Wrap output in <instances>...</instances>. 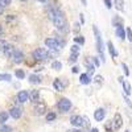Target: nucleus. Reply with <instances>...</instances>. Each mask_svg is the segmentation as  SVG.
Masks as SVG:
<instances>
[{"mask_svg": "<svg viewBox=\"0 0 132 132\" xmlns=\"http://www.w3.org/2000/svg\"><path fill=\"white\" fill-rule=\"evenodd\" d=\"M53 11H54V19H53V24L58 30H62V32H68L69 28H68V23L62 15V12L60 11V8L57 7H52Z\"/></svg>", "mask_w": 132, "mask_h": 132, "instance_id": "obj_1", "label": "nucleus"}, {"mask_svg": "<svg viewBox=\"0 0 132 132\" xmlns=\"http://www.w3.org/2000/svg\"><path fill=\"white\" fill-rule=\"evenodd\" d=\"M93 30H94V35H95V38H96V49H98L99 54H101V58H102V61L104 62L103 44H102V36H101V32H99V29L96 28V25H94V27H93Z\"/></svg>", "mask_w": 132, "mask_h": 132, "instance_id": "obj_2", "label": "nucleus"}, {"mask_svg": "<svg viewBox=\"0 0 132 132\" xmlns=\"http://www.w3.org/2000/svg\"><path fill=\"white\" fill-rule=\"evenodd\" d=\"M45 45H46L50 50H58V49H61V48H60V45H61L60 40L53 38V37H49V38L45 40Z\"/></svg>", "mask_w": 132, "mask_h": 132, "instance_id": "obj_3", "label": "nucleus"}, {"mask_svg": "<svg viewBox=\"0 0 132 132\" xmlns=\"http://www.w3.org/2000/svg\"><path fill=\"white\" fill-rule=\"evenodd\" d=\"M33 58L44 61V60L49 58V53H48L45 49H40V48H38V49H36L35 52H33Z\"/></svg>", "mask_w": 132, "mask_h": 132, "instance_id": "obj_4", "label": "nucleus"}, {"mask_svg": "<svg viewBox=\"0 0 132 132\" xmlns=\"http://www.w3.org/2000/svg\"><path fill=\"white\" fill-rule=\"evenodd\" d=\"M11 58H12V61L15 63H21L24 61V54H23V52H21L20 49H15L13 53H12V56H11Z\"/></svg>", "mask_w": 132, "mask_h": 132, "instance_id": "obj_5", "label": "nucleus"}, {"mask_svg": "<svg viewBox=\"0 0 132 132\" xmlns=\"http://www.w3.org/2000/svg\"><path fill=\"white\" fill-rule=\"evenodd\" d=\"M57 106H58V108L61 110V111L66 112V111H69V110H70V107H71V102L69 101V99L63 98V99H60V102H58Z\"/></svg>", "mask_w": 132, "mask_h": 132, "instance_id": "obj_6", "label": "nucleus"}, {"mask_svg": "<svg viewBox=\"0 0 132 132\" xmlns=\"http://www.w3.org/2000/svg\"><path fill=\"white\" fill-rule=\"evenodd\" d=\"M35 111H36V114L37 115H44L46 112V104L44 103V102H36V104H35Z\"/></svg>", "mask_w": 132, "mask_h": 132, "instance_id": "obj_7", "label": "nucleus"}, {"mask_svg": "<svg viewBox=\"0 0 132 132\" xmlns=\"http://www.w3.org/2000/svg\"><path fill=\"white\" fill-rule=\"evenodd\" d=\"M70 123H71L73 126H75V127H82V126L85 124L83 118L79 116V115H73V116L70 118Z\"/></svg>", "mask_w": 132, "mask_h": 132, "instance_id": "obj_8", "label": "nucleus"}, {"mask_svg": "<svg viewBox=\"0 0 132 132\" xmlns=\"http://www.w3.org/2000/svg\"><path fill=\"white\" fill-rule=\"evenodd\" d=\"M28 99H29V93L25 91V90L20 91V93L17 94V102H19V103H25Z\"/></svg>", "mask_w": 132, "mask_h": 132, "instance_id": "obj_9", "label": "nucleus"}, {"mask_svg": "<svg viewBox=\"0 0 132 132\" xmlns=\"http://www.w3.org/2000/svg\"><path fill=\"white\" fill-rule=\"evenodd\" d=\"M68 85V82L66 81H62V79H56L54 81V83H53V86H54V89H56L57 91H62L63 89H65V86Z\"/></svg>", "mask_w": 132, "mask_h": 132, "instance_id": "obj_10", "label": "nucleus"}, {"mask_svg": "<svg viewBox=\"0 0 132 132\" xmlns=\"http://www.w3.org/2000/svg\"><path fill=\"white\" fill-rule=\"evenodd\" d=\"M112 123H114V128H115V129H119L120 127L123 126L122 115H120V114H115V118H114V120H112Z\"/></svg>", "mask_w": 132, "mask_h": 132, "instance_id": "obj_11", "label": "nucleus"}, {"mask_svg": "<svg viewBox=\"0 0 132 132\" xmlns=\"http://www.w3.org/2000/svg\"><path fill=\"white\" fill-rule=\"evenodd\" d=\"M104 116H106V111L103 108H98L96 111L94 112V118H95L96 122H102V120L104 119Z\"/></svg>", "mask_w": 132, "mask_h": 132, "instance_id": "obj_12", "label": "nucleus"}, {"mask_svg": "<svg viewBox=\"0 0 132 132\" xmlns=\"http://www.w3.org/2000/svg\"><path fill=\"white\" fill-rule=\"evenodd\" d=\"M9 114H11V116H12L13 119H19L21 115H23V110H21L20 107H13V108H11Z\"/></svg>", "mask_w": 132, "mask_h": 132, "instance_id": "obj_13", "label": "nucleus"}, {"mask_svg": "<svg viewBox=\"0 0 132 132\" xmlns=\"http://www.w3.org/2000/svg\"><path fill=\"white\" fill-rule=\"evenodd\" d=\"M29 99L32 102H38L40 101V91L38 90H33L29 93Z\"/></svg>", "mask_w": 132, "mask_h": 132, "instance_id": "obj_14", "label": "nucleus"}, {"mask_svg": "<svg viewBox=\"0 0 132 132\" xmlns=\"http://www.w3.org/2000/svg\"><path fill=\"white\" fill-rule=\"evenodd\" d=\"M116 36H118L119 38H122V40H124V38H126V30H124L123 25L116 27Z\"/></svg>", "mask_w": 132, "mask_h": 132, "instance_id": "obj_15", "label": "nucleus"}, {"mask_svg": "<svg viewBox=\"0 0 132 132\" xmlns=\"http://www.w3.org/2000/svg\"><path fill=\"white\" fill-rule=\"evenodd\" d=\"M79 82H81L82 85H89V83L91 82L90 75H89V74H81V77H79Z\"/></svg>", "mask_w": 132, "mask_h": 132, "instance_id": "obj_16", "label": "nucleus"}, {"mask_svg": "<svg viewBox=\"0 0 132 132\" xmlns=\"http://www.w3.org/2000/svg\"><path fill=\"white\" fill-rule=\"evenodd\" d=\"M114 5L118 11H124V0H114Z\"/></svg>", "mask_w": 132, "mask_h": 132, "instance_id": "obj_17", "label": "nucleus"}, {"mask_svg": "<svg viewBox=\"0 0 132 132\" xmlns=\"http://www.w3.org/2000/svg\"><path fill=\"white\" fill-rule=\"evenodd\" d=\"M107 46H108V52H110V54H111L112 57H116V56H118V53H116V50H115V48H114V44H112L111 41H108V42H107Z\"/></svg>", "mask_w": 132, "mask_h": 132, "instance_id": "obj_18", "label": "nucleus"}, {"mask_svg": "<svg viewBox=\"0 0 132 132\" xmlns=\"http://www.w3.org/2000/svg\"><path fill=\"white\" fill-rule=\"evenodd\" d=\"M29 82L30 83H40L41 82V78H40V77H37V75H35V74H30L29 75Z\"/></svg>", "mask_w": 132, "mask_h": 132, "instance_id": "obj_19", "label": "nucleus"}, {"mask_svg": "<svg viewBox=\"0 0 132 132\" xmlns=\"http://www.w3.org/2000/svg\"><path fill=\"white\" fill-rule=\"evenodd\" d=\"M7 120H8V112L2 111V112H0V124H4Z\"/></svg>", "mask_w": 132, "mask_h": 132, "instance_id": "obj_20", "label": "nucleus"}, {"mask_svg": "<svg viewBox=\"0 0 132 132\" xmlns=\"http://www.w3.org/2000/svg\"><path fill=\"white\" fill-rule=\"evenodd\" d=\"M112 24H114V27H120V25H123V20L118 16H115L112 19Z\"/></svg>", "mask_w": 132, "mask_h": 132, "instance_id": "obj_21", "label": "nucleus"}, {"mask_svg": "<svg viewBox=\"0 0 132 132\" xmlns=\"http://www.w3.org/2000/svg\"><path fill=\"white\" fill-rule=\"evenodd\" d=\"M123 83V89H124V93L127 94V95H129L131 94V85L127 82V81H124V82H122Z\"/></svg>", "mask_w": 132, "mask_h": 132, "instance_id": "obj_22", "label": "nucleus"}, {"mask_svg": "<svg viewBox=\"0 0 132 132\" xmlns=\"http://www.w3.org/2000/svg\"><path fill=\"white\" fill-rule=\"evenodd\" d=\"M11 79H12V77H11V74H0V81H4V82H9Z\"/></svg>", "mask_w": 132, "mask_h": 132, "instance_id": "obj_23", "label": "nucleus"}, {"mask_svg": "<svg viewBox=\"0 0 132 132\" xmlns=\"http://www.w3.org/2000/svg\"><path fill=\"white\" fill-rule=\"evenodd\" d=\"M13 50H15V48H13L12 45H8V46L5 48V50H4V53H5V56L11 57V56H12V53H13Z\"/></svg>", "mask_w": 132, "mask_h": 132, "instance_id": "obj_24", "label": "nucleus"}, {"mask_svg": "<svg viewBox=\"0 0 132 132\" xmlns=\"http://www.w3.org/2000/svg\"><path fill=\"white\" fill-rule=\"evenodd\" d=\"M52 69H54V70H61L62 69V63L61 62H58V61H54L53 63H52Z\"/></svg>", "mask_w": 132, "mask_h": 132, "instance_id": "obj_25", "label": "nucleus"}, {"mask_svg": "<svg viewBox=\"0 0 132 132\" xmlns=\"http://www.w3.org/2000/svg\"><path fill=\"white\" fill-rule=\"evenodd\" d=\"M9 45V44H8V41L7 40H0V50H5V48Z\"/></svg>", "mask_w": 132, "mask_h": 132, "instance_id": "obj_26", "label": "nucleus"}, {"mask_svg": "<svg viewBox=\"0 0 132 132\" xmlns=\"http://www.w3.org/2000/svg\"><path fill=\"white\" fill-rule=\"evenodd\" d=\"M15 75L19 79H24V77H25V73H24L23 70H16V71H15Z\"/></svg>", "mask_w": 132, "mask_h": 132, "instance_id": "obj_27", "label": "nucleus"}, {"mask_svg": "<svg viewBox=\"0 0 132 132\" xmlns=\"http://www.w3.org/2000/svg\"><path fill=\"white\" fill-rule=\"evenodd\" d=\"M77 60H78V54L71 53V54H70V58H69V62H70V63H75Z\"/></svg>", "mask_w": 132, "mask_h": 132, "instance_id": "obj_28", "label": "nucleus"}, {"mask_svg": "<svg viewBox=\"0 0 132 132\" xmlns=\"http://www.w3.org/2000/svg\"><path fill=\"white\" fill-rule=\"evenodd\" d=\"M74 41H75L77 44H81V45H83V44H85V38H83V37H81V36L74 37Z\"/></svg>", "mask_w": 132, "mask_h": 132, "instance_id": "obj_29", "label": "nucleus"}, {"mask_svg": "<svg viewBox=\"0 0 132 132\" xmlns=\"http://www.w3.org/2000/svg\"><path fill=\"white\" fill-rule=\"evenodd\" d=\"M54 119H56V114H54V112H49L46 115V120H48V122H52V120H54Z\"/></svg>", "mask_w": 132, "mask_h": 132, "instance_id": "obj_30", "label": "nucleus"}, {"mask_svg": "<svg viewBox=\"0 0 132 132\" xmlns=\"http://www.w3.org/2000/svg\"><path fill=\"white\" fill-rule=\"evenodd\" d=\"M126 36H127L128 40L132 42V30H131V28H127V29H126Z\"/></svg>", "mask_w": 132, "mask_h": 132, "instance_id": "obj_31", "label": "nucleus"}, {"mask_svg": "<svg viewBox=\"0 0 132 132\" xmlns=\"http://www.w3.org/2000/svg\"><path fill=\"white\" fill-rule=\"evenodd\" d=\"M12 131V128L8 127V126H3L2 128H0V132H11Z\"/></svg>", "mask_w": 132, "mask_h": 132, "instance_id": "obj_32", "label": "nucleus"}, {"mask_svg": "<svg viewBox=\"0 0 132 132\" xmlns=\"http://www.w3.org/2000/svg\"><path fill=\"white\" fill-rule=\"evenodd\" d=\"M11 2H12V0H0V4H2V5L5 8L7 5H9V4H11Z\"/></svg>", "mask_w": 132, "mask_h": 132, "instance_id": "obj_33", "label": "nucleus"}, {"mask_svg": "<svg viewBox=\"0 0 132 132\" xmlns=\"http://www.w3.org/2000/svg\"><path fill=\"white\" fill-rule=\"evenodd\" d=\"M71 53L78 54V53H79V46H78V45H73V46H71Z\"/></svg>", "mask_w": 132, "mask_h": 132, "instance_id": "obj_34", "label": "nucleus"}, {"mask_svg": "<svg viewBox=\"0 0 132 132\" xmlns=\"http://www.w3.org/2000/svg\"><path fill=\"white\" fill-rule=\"evenodd\" d=\"M91 61L94 62V66H95V68H98V66H99V65H101V62H99V60H98V57H93V58H91Z\"/></svg>", "mask_w": 132, "mask_h": 132, "instance_id": "obj_35", "label": "nucleus"}, {"mask_svg": "<svg viewBox=\"0 0 132 132\" xmlns=\"http://www.w3.org/2000/svg\"><path fill=\"white\" fill-rule=\"evenodd\" d=\"M122 68H123L124 75H128V74H129V70H128V68H127V65H126V63H122Z\"/></svg>", "mask_w": 132, "mask_h": 132, "instance_id": "obj_36", "label": "nucleus"}, {"mask_svg": "<svg viewBox=\"0 0 132 132\" xmlns=\"http://www.w3.org/2000/svg\"><path fill=\"white\" fill-rule=\"evenodd\" d=\"M73 27H74V28H73V30H74L75 33H78V32H79V28H81V27H79V24H78V23H75Z\"/></svg>", "mask_w": 132, "mask_h": 132, "instance_id": "obj_37", "label": "nucleus"}, {"mask_svg": "<svg viewBox=\"0 0 132 132\" xmlns=\"http://www.w3.org/2000/svg\"><path fill=\"white\" fill-rule=\"evenodd\" d=\"M104 4L107 8H112V3H111V0H104Z\"/></svg>", "mask_w": 132, "mask_h": 132, "instance_id": "obj_38", "label": "nucleus"}, {"mask_svg": "<svg viewBox=\"0 0 132 132\" xmlns=\"http://www.w3.org/2000/svg\"><path fill=\"white\" fill-rule=\"evenodd\" d=\"M95 82H98V83H102V82H103V78H102L101 75H96V77H95Z\"/></svg>", "mask_w": 132, "mask_h": 132, "instance_id": "obj_39", "label": "nucleus"}, {"mask_svg": "<svg viewBox=\"0 0 132 132\" xmlns=\"http://www.w3.org/2000/svg\"><path fill=\"white\" fill-rule=\"evenodd\" d=\"M124 101H126V103L128 104V107H129V108H132V103H131V101H129V99H128L127 96H124Z\"/></svg>", "mask_w": 132, "mask_h": 132, "instance_id": "obj_40", "label": "nucleus"}, {"mask_svg": "<svg viewBox=\"0 0 132 132\" xmlns=\"http://www.w3.org/2000/svg\"><path fill=\"white\" fill-rule=\"evenodd\" d=\"M71 70H73V73H79V68H78V66H74Z\"/></svg>", "mask_w": 132, "mask_h": 132, "instance_id": "obj_41", "label": "nucleus"}, {"mask_svg": "<svg viewBox=\"0 0 132 132\" xmlns=\"http://www.w3.org/2000/svg\"><path fill=\"white\" fill-rule=\"evenodd\" d=\"M79 21H81V24H83V23H85V17H83V15H81V16H79Z\"/></svg>", "mask_w": 132, "mask_h": 132, "instance_id": "obj_42", "label": "nucleus"}, {"mask_svg": "<svg viewBox=\"0 0 132 132\" xmlns=\"http://www.w3.org/2000/svg\"><path fill=\"white\" fill-rule=\"evenodd\" d=\"M3 12H4V7H3L2 4H0V15H2Z\"/></svg>", "mask_w": 132, "mask_h": 132, "instance_id": "obj_43", "label": "nucleus"}, {"mask_svg": "<svg viewBox=\"0 0 132 132\" xmlns=\"http://www.w3.org/2000/svg\"><path fill=\"white\" fill-rule=\"evenodd\" d=\"M69 132H81V131H79V129H70Z\"/></svg>", "mask_w": 132, "mask_h": 132, "instance_id": "obj_44", "label": "nucleus"}, {"mask_svg": "<svg viewBox=\"0 0 132 132\" xmlns=\"http://www.w3.org/2000/svg\"><path fill=\"white\" fill-rule=\"evenodd\" d=\"M90 132H99V131H98V128H93Z\"/></svg>", "mask_w": 132, "mask_h": 132, "instance_id": "obj_45", "label": "nucleus"}, {"mask_svg": "<svg viewBox=\"0 0 132 132\" xmlns=\"http://www.w3.org/2000/svg\"><path fill=\"white\" fill-rule=\"evenodd\" d=\"M81 2H82L83 5H87V2H86V0H81Z\"/></svg>", "mask_w": 132, "mask_h": 132, "instance_id": "obj_46", "label": "nucleus"}, {"mask_svg": "<svg viewBox=\"0 0 132 132\" xmlns=\"http://www.w3.org/2000/svg\"><path fill=\"white\" fill-rule=\"evenodd\" d=\"M3 33V28H2V25H0V35Z\"/></svg>", "mask_w": 132, "mask_h": 132, "instance_id": "obj_47", "label": "nucleus"}, {"mask_svg": "<svg viewBox=\"0 0 132 132\" xmlns=\"http://www.w3.org/2000/svg\"><path fill=\"white\" fill-rule=\"evenodd\" d=\"M38 2H48V0H38Z\"/></svg>", "mask_w": 132, "mask_h": 132, "instance_id": "obj_48", "label": "nucleus"}, {"mask_svg": "<svg viewBox=\"0 0 132 132\" xmlns=\"http://www.w3.org/2000/svg\"><path fill=\"white\" fill-rule=\"evenodd\" d=\"M21 2H25V0H21Z\"/></svg>", "mask_w": 132, "mask_h": 132, "instance_id": "obj_49", "label": "nucleus"}, {"mask_svg": "<svg viewBox=\"0 0 132 132\" xmlns=\"http://www.w3.org/2000/svg\"><path fill=\"white\" fill-rule=\"evenodd\" d=\"M126 132H129V131H126Z\"/></svg>", "mask_w": 132, "mask_h": 132, "instance_id": "obj_50", "label": "nucleus"}]
</instances>
